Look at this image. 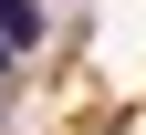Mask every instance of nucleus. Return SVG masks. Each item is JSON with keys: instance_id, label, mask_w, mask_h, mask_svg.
Returning a JSON list of instances; mask_svg holds the SVG:
<instances>
[{"instance_id": "nucleus-2", "label": "nucleus", "mask_w": 146, "mask_h": 135, "mask_svg": "<svg viewBox=\"0 0 146 135\" xmlns=\"http://www.w3.org/2000/svg\"><path fill=\"white\" fill-rule=\"evenodd\" d=\"M11 63H21V52H11V42H0V73H11Z\"/></svg>"}, {"instance_id": "nucleus-1", "label": "nucleus", "mask_w": 146, "mask_h": 135, "mask_svg": "<svg viewBox=\"0 0 146 135\" xmlns=\"http://www.w3.org/2000/svg\"><path fill=\"white\" fill-rule=\"evenodd\" d=\"M0 42H11V52L42 42V0H0Z\"/></svg>"}]
</instances>
